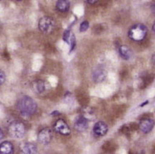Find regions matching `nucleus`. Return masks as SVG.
Returning a JSON list of instances; mask_svg holds the SVG:
<instances>
[{
  "mask_svg": "<svg viewBox=\"0 0 155 154\" xmlns=\"http://www.w3.org/2000/svg\"><path fill=\"white\" fill-rule=\"evenodd\" d=\"M16 107L23 116L29 117L37 111V103L31 97H23L17 101Z\"/></svg>",
  "mask_w": 155,
  "mask_h": 154,
  "instance_id": "obj_1",
  "label": "nucleus"
},
{
  "mask_svg": "<svg viewBox=\"0 0 155 154\" xmlns=\"http://www.w3.org/2000/svg\"><path fill=\"white\" fill-rule=\"evenodd\" d=\"M148 34V29L144 25L137 24L130 28L128 31V37L134 41H142Z\"/></svg>",
  "mask_w": 155,
  "mask_h": 154,
  "instance_id": "obj_2",
  "label": "nucleus"
},
{
  "mask_svg": "<svg viewBox=\"0 0 155 154\" xmlns=\"http://www.w3.org/2000/svg\"><path fill=\"white\" fill-rule=\"evenodd\" d=\"M25 126L20 122H14L8 126V133L11 136L17 139H21L25 135Z\"/></svg>",
  "mask_w": 155,
  "mask_h": 154,
  "instance_id": "obj_3",
  "label": "nucleus"
},
{
  "mask_svg": "<svg viewBox=\"0 0 155 154\" xmlns=\"http://www.w3.org/2000/svg\"><path fill=\"white\" fill-rule=\"evenodd\" d=\"M55 23L54 19L49 17V16H45L41 18L39 21V29L44 34H51L54 30Z\"/></svg>",
  "mask_w": 155,
  "mask_h": 154,
  "instance_id": "obj_4",
  "label": "nucleus"
},
{
  "mask_svg": "<svg viewBox=\"0 0 155 154\" xmlns=\"http://www.w3.org/2000/svg\"><path fill=\"white\" fill-rule=\"evenodd\" d=\"M54 129L56 133L63 136H68L71 134V129L63 119H59L56 121L54 125Z\"/></svg>",
  "mask_w": 155,
  "mask_h": 154,
  "instance_id": "obj_5",
  "label": "nucleus"
},
{
  "mask_svg": "<svg viewBox=\"0 0 155 154\" xmlns=\"http://www.w3.org/2000/svg\"><path fill=\"white\" fill-rule=\"evenodd\" d=\"M53 137V133L50 128H44L38 134V140L43 145H48L51 142Z\"/></svg>",
  "mask_w": 155,
  "mask_h": 154,
  "instance_id": "obj_6",
  "label": "nucleus"
},
{
  "mask_svg": "<svg viewBox=\"0 0 155 154\" xmlns=\"http://www.w3.org/2000/svg\"><path fill=\"white\" fill-rule=\"evenodd\" d=\"M153 126H154V121L151 118H144L141 120L138 125L139 129L143 133H148L149 132H151Z\"/></svg>",
  "mask_w": 155,
  "mask_h": 154,
  "instance_id": "obj_7",
  "label": "nucleus"
},
{
  "mask_svg": "<svg viewBox=\"0 0 155 154\" xmlns=\"http://www.w3.org/2000/svg\"><path fill=\"white\" fill-rule=\"evenodd\" d=\"M74 127L76 131H78L80 133L85 132L88 127V120L83 116H80L75 121L74 123Z\"/></svg>",
  "mask_w": 155,
  "mask_h": 154,
  "instance_id": "obj_8",
  "label": "nucleus"
},
{
  "mask_svg": "<svg viewBox=\"0 0 155 154\" xmlns=\"http://www.w3.org/2000/svg\"><path fill=\"white\" fill-rule=\"evenodd\" d=\"M107 131H108L107 125L103 122H97L93 126L94 133L98 136H105L107 133Z\"/></svg>",
  "mask_w": 155,
  "mask_h": 154,
  "instance_id": "obj_9",
  "label": "nucleus"
},
{
  "mask_svg": "<svg viewBox=\"0 0 155 154\" xmlns=\"http://www.w3.org/2000/svg\"><path fill=\"white\" fill-rule=\"evenodd\" d=\"M46 83H45V81L42 80H35L32 84L33 90L37 94H42L46 90Z\"/></svg>",
  "mask_w": 155,
  "mask_h": 154,
  "instance_id": "obj_10",
  "label": "nucleus"
},
{
  "mask_svg": "<svg viewBox=\"0 0 155 154\" xmlns=\"http://www.w3.org/2000/svg\"><path fill=\"white\" fill-rule=\"evenodd\" d=\"M107 76V72L105 70V69L101 67H97L92 73V78L94 81L96 82H101L106 79Z\"/></svg>",
  "mask_w": 155,
  "mask_h": 154,
  "instance_id": "obj_11",
  "label": "nucleus"
},
{
  "mask_svg": "<svg viewBox=\"0 0 155 154\" xmlns=\"http://www.w3.org/2000/svg\"><path fill=\"white\" fill-rule=\"evenodd\" d=\"M0 154H14V146L8 141L0 144Z\"/></svg>",
  "mask_w": 155,
  "mask_h": 154,
  "instance_id": "obj_12",
  "label": "nucleus"
},
{
  "mask_svg": "<svg viewBox=\"0 0 155 154\" xmlns=\"http://www.w3.org/2000/svg\"><path fill=\"white\" fill-rule=\"evenodd\" d=\"M21 150L24 154H36L37 147L31 143H25L21 146Z\"/></svg>",
  "mask_w": 155,
  "mask_h": 154,
  "instance_id": "obj_13",
  "label": "nucleus"
},
{
  "mask_svg": "<svg viewBox=\"0 0 155 154\" xmlns=\"http://www.w3.org/2000/svg\"><path fill=\"white\" fill-rule=\"evenodd\" d=\"M119 54L124 60L128 61L133 56V51L126 45H121L119 47Z\"/></svg>",
  "mask_w": 155,
  "mask_h": 154,
  "instance_id": "obj_14",
  "label": "nucleus"
},
{
  "mask_svg": "<svg viewBox=\"0 0 155 154\" xmlns=\"http://www.w3.org/2000/svg\"><path fill=\"white\" fill-rule=\"evenodd\" d=\"M71 7V3L66 0H59L55 4V8L59 12H67Z\"/></svg>",
  "mask_w": 155,
  "mask_h": 154,
  "instance_id": "obj_15",
  "label": "nucleus"
},
{
  "mask_svg": "<svg viewBox=\"0 0 155 154\" xmlns=\"http://www.w3.org/2000/svg\"><path fill=\"white\" fill-rule=\"evenodd\" d=\"M73 33L71 31V30H65L64 34H63V40L66 42L67 44H70V40H71V35H72Z\"/></svg>",
  "mask_w": 155,
  "mask_h": 154,
  "instance_id": "obj_16",
  "label": "nucleus"
},
{
  "mask_svg": "<svg viewBox=\"0 0 155 154\" xmlns=\"http://www.w3.org/2000/svg\"><path fill=\"white\" fill-rule=\"evenodd\" d=\"M89 28V22L83 21L80 25V32H85Z\"/></svg>",
  "mask_w": 155,
  "mask_h": 154,
  "instance_id": "obj_17",
  "label": "nucleus"
},
{
  "mask_svg": "<svg viewBox=\"0 0 155 154\" xmlns=\"http://www.w3.org/2000/svg\"><path fill=\"white\" fill-rule=\"evenodd\" d=\"M69 44L71 45V50H70V52H71L75 49V46H76V38H75V34H72V35H71V38Z\"/></svg>",
  "mask_w": 155,
  "mask_h": 154,
  "instance_id": "obj_18",
  "label": "nucleus"
},
{
  "mask_svg": "<svg viewBox=\"0 0 155 154\" xmlns=\"http://www.w3.org/2000/svg\"><path fill=\"white\" fill-rule=\"evenodd\" d=\"M6 80V76H5V74L2 70H0V86L3 85Z\"/></svg>",
  "mask_w": 155,
  "mask_h": 154,
  "instance_id": "obj_19",
  "label": "nucleus"
},
{
  "mask_svg": "<svg viewBox=\"0 0 155 154\" xmlns=\"http://www.w3.org/2000/svg\"><path fill=\"white\" fill-rule=\"evenodd\" d=\"M87 3L91 4H97V1H96V0H87Z\"/></svg>",
  "mask_w": 155,
  "mask_h": 154,
  "instance_id": "obj_20",
  "label": "nucleus"
},
{
  "mask_svg": "<svg viewBox=\"0 0 155 154\" xmlns=\"http://www.w3.org/2000/svg\"><path fill=\"white\" fill-rule=\"evenodd\" d=\"M152 63L155 66V54H153V56H152Z\"/></svg>",
  "mask_w": 155,
  "mask_h": 154,
  "instance_id": "obj_21",
  "label": "nucleus"
},
{
  "mask_svg": "<svg viewBox=\"0 0 155 154\" xmlns=\"http://www.w3.org/2000/svg\"><path fill=\"white\" fill-rule=\"evenodd\" d=\"M4 137V133H3V130L0 128V140Z\"/></svg>",
  "mask_w": 155,
  "mask_h": 154,
  "instance_id": "obj_22",
  "label": "nucleus"
},
{
  "mask_svg": "<svg viewBox=\"0 0 155 154\" xmlns=\"http://www.w3.org/2000/svg\"><path fill=\"white\" fill-rule=\"evenodd\" d=\"M51 115H52V116H54V115H60V113H59L57 111H54V112H52Z\"/></svg>",
  "mask_w": 155,
  "mask_h": 154,
  "instance_id": "obj_23",
  "label": "nucleus"
},
{
  "mask_svg": "<svg viewBox=\"0 0 155 154\" xmlns=\"http://www.w3.org/2000/svg\"><path fill=\"white\" fill-rule=\"evenodd\" d=\"M148 100H146L145 102H143V103H142V104L140 105V106H145L146 104H148Z\"/></svg>",
  "mask_w": 155,
  "mask_h": 154,
  "instance_id": "obj_24",
  "label": "nucleus"
},
{
  "mask_svg": "<svg viewBox=\"0 0 155 154\" xmlns=\"http://www.w3.org/2000/svg\"><path fill=\"white\" fill-rule=\"evenodd\" d=\"M152 10H153V13L155 14V4H154V5H153V6H152Z\"/></svg>",
  "mask_w": 155,
  "mask_h": 154,
  "instance_id": "obj_25",
  "label": "nucleus"
},
{
  "mask_svg": "<svg viewBox=\"0 0 155 154\" xmlns=\"http://www.w3.org/2000/svg\"><path fill=\"white\" fill-rule=\"evenodd\" d=\"M153 31H154L155 33V23L153 24Z\"/></svg>",
  "mask_w": 155,
  "mask_h": 154,
  "instance_id": "obj_26",
  "label": "nucleus"
}]
</instances>
